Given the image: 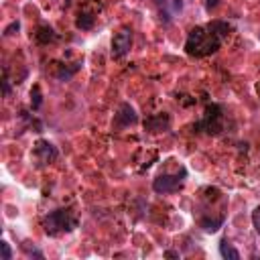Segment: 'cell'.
<instances>
[{
  "label": "cell",
  "instance_id": "7",
  "mask_svg": "<svg viewBox=\"0 0 260 260\" xmlns=\"http://www.w3.org/2000/svg\"><path fill=\"white\" fill-rule=\"evenodd\" d=\"M136 120H139V118H136L134 108L130 104H122L120 106V112L116 116V124L118 126H130V124H134Z\"/></svg>",
  "mask_w": 260,
  "mask_h": 260
},
{
  "label": "cell",
  "instance_id": "20",
  "mask_svg": "<svg viewBox=\"0 0 260 260\" xmlns=\"http://www.w3.org/2000/svg\"><path fill=\"white\" fill-rule=\"evenodd\" d=\"M173 6H175V10H181L183 8V2H181V0H175Z\"/></svg>",
  "mask_w": 260,
  "mask_h": 260
},
{
  "label": "cell",
  "instance_id": "11",
  "mask_svg": "<svg viewBox=\"0 0 260 260\" xmlns=\"http://www.w3.org/2000/svg\"><path fill=\"white\" fill-rule=\"evenodd\" d=\"M220 254H222L224 258H230V260H238V258H240V252H238L236 248H232V246L228 244V240H224V242L220 244Z\"/></svg>",
  "mask_w": 260,
  "mask_h": 260
},
{
  "label": "cell",
  "instance_id": "15",
  "mask_svg": "<svg viewBox=\"0 0 260 260\" xmlns=\"http://www.w3.org/2000/svg\"><path fill=\"white\" fill-rule=\"evenodd\" d=\"M252 224H254V230L260 234V205L252 212Z\"/></svg>",
  "mask_w": 260,
  "mask_h": 260
},
{
  "label": "cell",
  "instance_id": "16",
  "mask_svg": "<svg viewBox=\"0 0 260 260\" xmlns=\"http://www.w3.org/2000/svg\"><path fill=\"white\" fill-rule=\"evenodd\" d=\"M0 248H2V260H10L12 258V250H10V246L6 242L0 244Z\"/></svg>",
  "mask_w": 260,
  "mask_h": 260
},
{
  "label": "cell",
  "instance_id": "12",
  "mask_svg": "<svg viewBox=\"0 0 260 260\" xmlns=\"http://www.w3.org/2000/svg\"><path fill=\"white\" fill-rule=\"evenodd\" d=\"M55 39V33H53L51 26H39V33H37V41L39 43H49V41Z\"/></svg>",
  "mask_w": 260,
  "mask_h": 260
},
{
  "label": "cell",
  "instance_id": "17",
  "mask_svg": "<svg viewBox=\"0 0 260 260\" xmlns=\"http://www.w3.org/2000/svg\"><path fill=\"white\" fill-rule=\"evenodd\" d=\"M21 29V24L15 21V23H10L8 26H6V31H4V35H15V31H19Z\"/></svg>",
  "mask_w": 260,
  "mask_h": 260
},
{
  "label": "cell",
  "instance_id": "19",
  "mask_svg": "<svg viewBox=\"0 0 260 260\" xmlns=\"http://www.w3.org/2000/svg\"><path fill=\"white\" fill-rule=\"evenodd\" d=\"M217 2H220V0H208V2H205V8H208V10H213V8L217 6Z\"/></svg>",
  "mask_w": 260,
  "mask_h": 260
},
{
  "label": "cell",
  "instance_id": "3",
  "mask_svg": "<svg viewBox=\"0 0 260 260\" xmlns=\"http://www.w3.org/2000/svg\"><path fill=\"white\" fill-rule=\"evenodd\" d=\"M197 128H205L208 132L217 134L222 130V110L220 106H208V112H205V118L197 124Z\"/></svg>",
  "mask_w": 260,
  "mask_h": 260
},
{
  "label": "cell",
  "instance_id": "6",
  "mask_svg": "<svg viewBox=\"0 0 260 260\" xmlns=\"http://www.w3.org/2000/svg\"><path fill=\"white\" fill-rule=\"evenodd\" d=\"M35 153H37V157L41 159V163H51V161L57 159L55 146H53L51 142H47V141H41V142L37 144V148H35Z\"/></svg>",
  "mask_w": 260,
  "mask_h": 260
},
{
  "label": "cell",
  "instance_id": "13",
  "mask_svg": "<svg viewBox=\"0 0 260 260\" xmlns=\"http://www.w3.org/2000/svg\"><path fill=\"white\" fill-rule=\"evenodd\" d=\"M222 226V217H217V220H210V217H203L201 220V228L205 232H217Z\"/></svg>",
  "mask_w": 260,
  "mask_h": 260
},
{
  "label": "cell",
  "instance_id": "18",
  "mask_svg": "<svg viewBox=\"0 0 260 260\" xmlns=\"http://www.w3.org/2000/svg\"><path fill=\"white\" fill-rule=\"evenodd\" d=\"M2 94H4V95L10 94V84H8V75H6V71H4V79H2Z\"/></svg>",
  "mask_w": 260,
  "mask_h": 260
},
{
  "label": "cell",
  "instance_id": "5",
  "mask_svg": "<svg viewBox=\"0 0 260 260\" xmlns=\"http://www.w3.org/2000/svg\"><path fill=\"white\" fill-rule=\"evenodd\" d=\"M179 185H181L179 175H159L153 181V189L157 193H171V191H175Z\"/></svg>",
  "mask_w": 260,
  "mask_h": 260
},
{
  "label": "cell",
  "instance_id": "14",
  "mask_svg": "<svg viewBox=\"0 0 260 260\" xmlns=\"http://www.w3.org/2000/svg\"><path fill=\"white\" fill-rule=\"evenodd\" d=\"M31 106H33V110H39L41 108V90H39V86H35L31 90Z\"/></svg>",
  "mask_w": 260,
  "mask_h": 260
},
{
  "label": "cell",
  "instance_id": "8",
  "mask_svg": "<svg viewBox=\"0 0 260 260\" xmlns=\"http://www.w3.org/2000/svg\"><path fill=\"white\" fill-rule=\"evenodd\" d=\"M148 130H153V132H157V130H163L165 126H169V118L165 116H153V118H148L146 120V124H144Z\"/></svg>",
  "mask_w": 260,
  "mask_h": 260
},
{
  "label": "cell",
  "instance_id": "1",
  "mask_svg": "<svg viewBox=\"0 0 260 260\" xmlns=\"http://www.w3.org/2000/svg\"><path fill=\"white\" fill-rule=\"evenodd\" d=\"M220 45H222V39L215 33H212L210 29H203V26H195L187 35L185 51L193 57H205V55L215 53L220 49Z\"/></svg>",
  "mask_w": 260,
  "mask_h": 260
},
{
  "label": "cell",
  "instance_id": "9",
  "mask_svg": "<svg viewBox=\"0 0 260 260\" xmlns=\"http://www.w3.org/2000/svg\"><path fill=\"white\" fill-rule=\"evenodd\" d=\"M208 29H210L212 33H215L220 39H224V37L228 35V31H230V24H228V23H222V21H213V23L208 24Z\"/></svg>",
  "mask_w": 260,
  "mask_h": 260
},
{
  "label": "cell",
  "instance_id": "21",
  "mask_svg": "<svg viewBox=\"0 0 260 260\" xmlns=\"http://www.w3.org/2000/svg\"><path fill=\"white\" fill-rule=\"evenodd\" d=\"M165 256H169V258H177V256H179V254H177V252H171V250H169V252H167Z\"/></svg>",
  "mask_w": 260,
  "mask_h": 260
},
{
  "label": "cell",
  "instance_id": "4",
  "mask_svg": "<svg viewBox=\"0 0 260 260\" xmlns=\"http://www.w3.org/2000/svg\"><path fill=\"white\" fill-rule=\"evenodd\" d=\"M130 47H132V33L128 29H122L112 39V57L114 59L124 57L126 53L130 51Z\"/></svg>",
  "mask_w": 260,
  "mask_h": 260
},
{
  "label": "cell",
  "instance_id": "2",
  "mask_svg": "<svg viewBox=\"0 0 260 260\" xmlns=\"http://www.w3.org/2000/svg\"><path fill=\"white\" fill-rule=\"evenodd\" d=\"M77 226V220L71 215L70 210H57V212H51L45 220H43V228L47 234L51 236H57L61 232H71Z\"/></svg>",
  "mask_w": 260,
  "mask_h": 260
},
{
  "label": "cell",
  "instance_id": "10",
  "mask_svg": "<svg viewBox=\"0 0 260 260\" xmlns=\"http://www.w3.org/2000/svg\"><path fill=\"white\" fill-rule=\"evenodd\" d=\"M75 24L79 26L81 31H88V29H92V26H94V17L90 15V12H79Z\"/></svg>",
  "mask_w": 260,
  "mask_h": 260
}]
</instances>
